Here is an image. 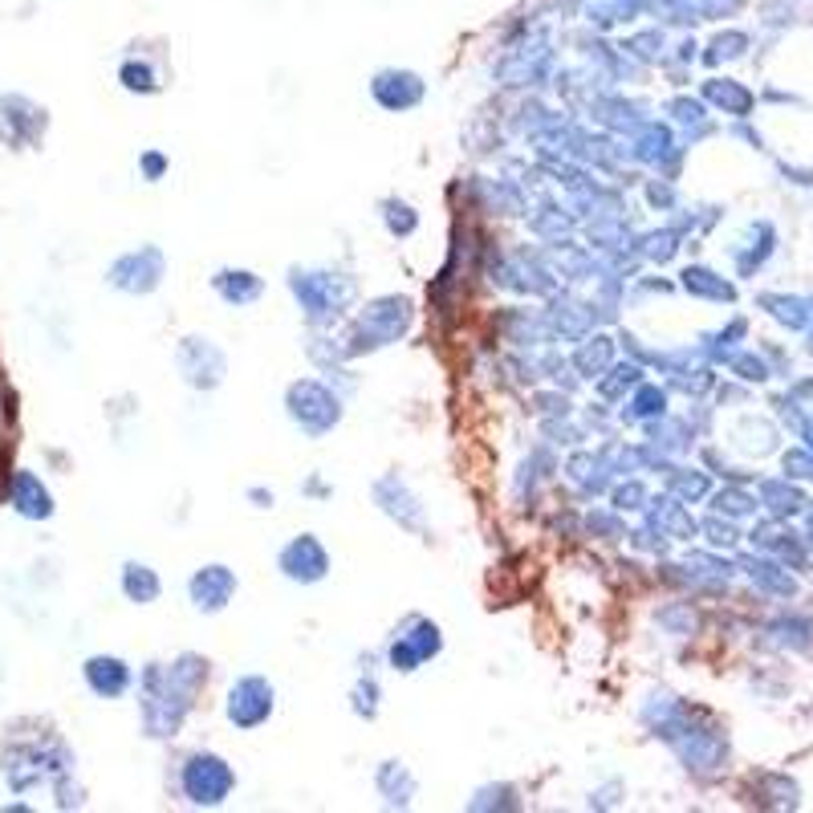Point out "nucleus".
<instances>
[{
	"label": "nucleus",
	"instance_id": "f257e3e1",
	"mask_svg": "<svg viewBox=\"0 0 813 813\" xmlns=\"http://www.w3.org/2000/svg\"><path fill=\"white\" fill-rule=\"evenodd\" d=\"M184 790L191 802H225V793L232 790V773L220 756H191L184 769Z\"/></svg>",
	"mask_w": 813,
	"mask_h": 813
},
{
	"label": "nucleus",
	"instance_id": "f03ea898",
	"mask_svg": "<svg viewBox=\"0 0 813 813\" xmlns=\"http://www.w3.org/2000/svg\"><path fill=\"white\" fill-rule=\"evenodd\" d=\"M46 127V115L41 107L33 102H24L17 95H4L0 98V139L12 142V147H24V142H33Z\"/></svg>",
	"mask_w": 813,
	"mask_h": 813
},
{
	"label": "nucleus",
	"instance_id": "7ed1b4c3",
	"mask_svg": "<svg viewBox=\"0 0 813 813\" xmlns=\"http://www.w3.org/2000/svg\"><path fill=\"white\" fill-rule=\"evenodd\" d=\"M159 272H163L159 252H155V248H142V252H130V257L118 260L115 269H110V285H115V289H130V294H147V289H155Z\"/></svg>",
	"mask_w": 813,
	"mask_h": 813
},
{
	"label": "nucleus",
	"instance_id": "20e7f679",
	"mask_svg": "<svg viewBox=\"0 0 813 813\" xmlns=\"http://www.w3.org/2000/svg\"><path fill=\"white\" fill-rule=\"evenodd\" d=\"M272 707V692L260 680H245L240 687H232V704H228V716L236 720V724H245V728H252V724H260V720L269 716Z\"/></svg>",
	"mask_w": 813,
	"mask_h": 813
},
{
	"label": "nucleus",
	"instance_id": "39448f33",
	"mask_svg": "<svg viewBox=\"0 0 813 813\" xmlns=\"http://www.w3.org/2000/svg\"><path fill=\"white\" fill-rule=\"evenodd\" d=\"M86 684L95 687L98 696H122L130 687V667L122 660H110V655H98V660L86 663Z\"/></svg>",
	"mask_w": 813,
	"mask_h": 813
},
{
	"label": "nucleus",
	"instance_id": "423d86ee",
	"mask_svg": "<svg viewBox=\"0 0 813 813\" xmlns=\"http://www.w3.org/2000/svg\"><path fill=\"white\" fill-rule=\"evenodd\" d=\"M12 505L29 520H46L53 513V500H49L46 484L37 480L33 472H17V480H12Z\"/></svg>",
	"mask_w": 813,
	"mask_h": 813
},
{
	"label": "nucleus",
	"instance_id": "0eeeda50",
	"mask_svg": "<svg viewBox=\"0 0 813 813\" xmlns=\"http://www.w3.org/2000/svg\"><path fill=\"white\" fill-rule=\"evenodd\" d=\"M228 594H232V574L225 566H208L204 574L191 578V598L200 602V606H208V611H220L228 602Z\"/></svg>",
	"mask_w": 813,
	"mask_h": 813
},
{
	"label": "nucleus",
	"instance_id": "6e6552de",
	"mask_svg": "<svg viewBox=\"0 0 813 813\" xmlns=\"http://www.w3.org/2000/svg\"><path fill=\"white\" fill-rule=\"evenodd\" d=\"M399 78V86H390V78L387 73H378V82H375V98L383 102V107H415L419 98H424V82L415 78V73H395Z\"/></svg>",
	"mask_w": 813,
	"mask_h": 813
},
{
	"label": "nucleus",
	"instance_id": "1a4fd4ad",
	"mask_svg": "<svg viewBox=\"0 0 813 813\" xmlns=\"http://www.w3.org/2000/svg\"><path fill=\"white\" fill-rule=\"evenodd\" d=\"M281 566H285L289 578H301V566H309V578H321V574H326V554H321L309 537H301V542H294L289 549H285Z\"/></svg>",
	"mask_w": 813,
	"mask_h": 813
},
{
	"label": "nucleus",
	"instance_id": "9d476101",
	"mask_svg": "<svg viewBox=\"0 0 813 813\" xmlns=\"http://www.w3.org/2000/svg\"><path fill=\"white\" fill-rule=\"evenodd\" d=\"M122 589H127L135 602H151L155 594H159V578H155L147 566H127V574H122Z\"/></svg>",
	"mask_w": 813,
	"mask_h": 813
},
{
	"label": "nucleus",
	"instance_id": "9b49d317",
	"mask_svg": "<svg viewBox=\"0 0 813 813\" xmlns=\"http://www.w3.org/2000/svg\"><path fill=\"white\" fill-rule=\"evenodd\" d=\"M707 95L716 98V102H724V107H732L736 115H748V107H753V95L732 82H712L707 86Z\"/></svg>",
	"mask_w": 813,
	"mask_h": 813
},
{
	"label": "nucleus",
	"instance_id": "f8f14e48",
	"mask_svg": "<svg viewBox=\"0 0 813 813\" xmlns=\"http://www.w3.org/2000/svg\"><path fill=\"white\" fill-rule=\"evenodd\" d=\"M122 86H127V90H155V78H151L147 66L127 61V66H122Z\"/></svg>",
	"mask_w": 813,
	"mask_h": 813
},
{
	"label": "nucleus",
	"instance_id": "ddd939ff",
	"mask_svg": "<svg viewBox=\"0 0 813 813\" xmlns=\"http://www.w3.org/2000/svg\"><path fill=\"white\" fill-rule=\"evenodd\" d=\"M744 46H748V41H744L741 33H728V37H720L716 46H712V49H716V53H712V58H736V53H741Z\"/></svg>",
	"mask_w": 813,
	"mask_h": 813
},
{
	"label": "nucleus",
	"instance_id": "4468645a",
	"mask_svg": "<svg viewBox=\"0 0 813 813\" xmlns=\"http://www.w3.org/2000/svg\"><path fill=\"white\" fill-rule=\"evenodd\" d=\"M142 167H147V176H159V171H163V159H159V155H147Z\"/></svg>",
	"mask_w": 813,
	"mask_h": 813
}]
</instances>
